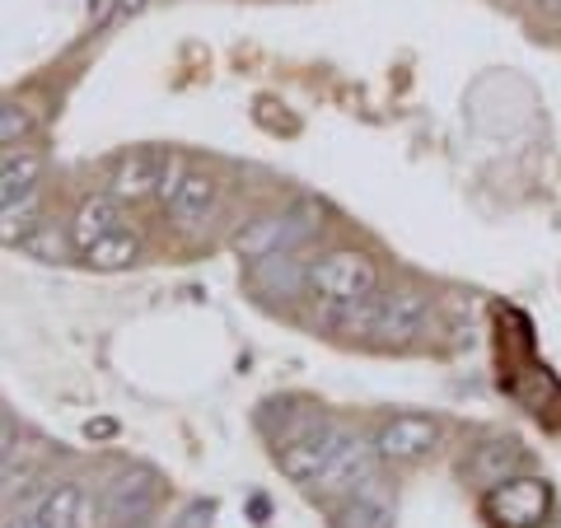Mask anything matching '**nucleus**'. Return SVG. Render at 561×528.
I'll return each instance as SVG.
<instances>
[{
	"label": "nucleus",
	"mask_w": 561,
	"mask_h": 528,
	"mask_svg": "<svg viewBox=\"0 0 561 528\" xmlns=\"http://www.w3.org/2000/svg\"><path fill=\"white\" fill-rule=\"evenodd\" d=\"M431 319L426 295L416 290H389V295H365L351 305H323V323L337 328L342 337H383V342H408Z\"/></svg>",
	"instance_id": "nucleus-1"
},
{
	"label": "nucleus",
	"mask_w": 561,
	"mask_h": 528,
	"mask_svg": "<svg viewBox=\"0 0 561 528\" xmlns=\"http://www.w3.org/2000/svg\"><path fill=\"white\" fill-rule=\"evenodd\" d=\"M346 431L337 421H328L323 412H280V435H276V463L286 472L290 482L300 486H313L332 468V459L342 454L346 445Z\"/></svg>",
	"instance_id": "nucleus-2"
},
{
	"label": "nucleus",
	"mask_w": 561,
	"mask_h": 528,
	"mask_svg": "<svg viewBox=\"0 0 561 528\" xmlns=\"http://www.w3.org/2000/svg\"><path fill=\"white\" fill-rule=\"evenodd\" d=\"M319 216H323V206H313V202H295L290 210H280V216H262L243 234H234V253L243 262L295 253L305 239H313V230H319Z\"/></svg>",
	"instance_id": "nucleus-3"
},
{
	"label": "nucleus",
	"mask_w": 561,
	"mask_h": 528,
	"mask_svg": "<svg viewBox=\"0 0 561 528\" xmlns=\"http://www.w3.org/2000/svg\"><path fill=\"white\" fill-rule=\"evenodd\" d=\"M552 509V486L542 478H505L482 491V519L491 528H538Z\"/></svg>",
	"instance_id": "nucleus-4"
},
{
	"label": "nucleus",
	"mask_w": 561,
	"mask_h": 528,
	"mask_svg": "<svg viewBox=\"0 0 561 528\" xmlns=\"http://www.w3.org/2000/svg\"><path fill=\"white\" fill-rule=\"evenodd\" d=\"M309 286L323 305H351V299H365L379 290V272L356 249H332L309 267Z\"/></svg>",
	"instance_id": "nucleus-5"
},
{
	"label": "nucleus",
	"mask_w": 561,
	"mask_h": 528,
	"mask_svg": "<svg viewBox=\"0 0 561 528\" xmlns=\"http://www.w3.org/2000/svg\"><path fill=\"white\" fill-rule=\"evenodd\" d=\"M435 445H440V426L421 412L389 416L375 431V449H379V459H389V463H416V459H426Z\"/></svg>",
	"instance_id": "nucleus-6"
},
{
	"label": "nucleus",
	"mask_w": 561,
	"mask_h": 528,
	"mask_svg": "<svg viewBox=\"0 0 561 528\" xmlns=\"http://www.w3.org/2000/svg\"><path fill=\"white\" fill-rule=\"evenodd\" d=\"M370 478H379V449L360 445V439L351 435L342 445V454L332 459V468L309 491H313V496H346V491H356L360 482H370Z\"/></svg>",
	"instance_id": "nucleus-7"
},
{
	"label": "nucleus",
	"mask_w": 561,
	"mask_h": 528,
	"mask_svg": "<svg viewBox=\"0 0 561 528\" xmlns=\"http://www.w3.org/2000/svg\"><path fill=\"white\" fill-rule=\"evenodd\" d=\"M169 160L173 154L169 150H131L127 160L117 164V179H113V192L122 202H146V197H160V187H164V173H169Z\"/></svg>",
	"instance_id": "nucleus-8"
},
{
	"label": "nucleus",
	"mask_w": 561,
	"mask_h": 528,
	"mask_svg": "<svg viewBox=\"0 0 561 528\" xmlns=\"http://www.w3.org/2000/svg\"><path fill=\"white\" fill-rule=\"evenodd\" d=\"M332 519H337V528H393V496L383 478H370L356 491H346L342 505L332 509Z\"/></svg>",
	"instance_id": "nucleus-9"
},
{
	"label": "nucleus",
	"mask_w": 561,
	"mask_h": 528,
	"mask_svg": "<svg viewBox=\"0 0 561 528\" xmlns=\"http://www.w3.org/2000/svg\"><path fill=\"white\" fill-rule=\"evenodd\" d=\"M160 496V478L146 468L122 472V478L108 486V519L117 528H136L140 519H150V505Z\"/></svg>",
	"instance_id": "nucleus-10"
},
{
	"label": "nucleus",
	"mask_w": 561,
	"mask_h": 528,
	"mask_svg": "<svg viewBox=\"0 0 561 528\" xmlns=\"http://www.w3.org/2000/svg\"><path fill=\"white\" fill-rule=\"evenodd\" d=\"M216 202H220L216 179H210V173L187 169V173H183V183H179V192H173L164 206H169L173 225H183V230H197V225H206L210 216H216Z\"/></svg>",
	"instance_id": "nucleus-11"
},
{
	"label": "nucleus",
	"mask_w": 561,
	"mask_h": 528,
	"mask_svg": "<svg viewBox=\"0 0 561 528\" xmlns=\"http://www.w3.org/2000/svg\"><path fill=\"white\" fill-rule=\"evenodd\" d=\"M519 463H524V449L515 439H486V445H478L468 454V478L478 486H496L505 478H515Z\"/></svg>",
	"instance_id": "nucleus-12"
},
{
	"label": "nucleus",
	"mask_w": 561,
	"mask_h": 528,
	"mask_svg": "<svg viewBox=\"0 0 561 528\" xmlns=\"http://www.w3.org/2000/svg\"><path fill=\"white\" fill-rule=\"evenodd\" d=\"M253 286L267 290V295H286L295 299L305 286H309V267L295 253H276V257H262L257 272H253Z\"/></svg>",
	"instance_id": "nucleus-13"
},
{
	"label": "nucleus",
	"mask_w": 561,
	"mask_h": 528,
	"mask_svg": "<svg viewBox=\"0 0 561 528\" xmlns=\"http://www.w3.org/2000/svg\"><path fill=\"white\" fill-rule=\"evenodd\" d=\"M43 173V154L38 150H14L5 146V154H0V202H20L33 192V183H38Z\"/></svg>",
	"instance_id": "nucleus-14"
},
{
	"label": "nucleus",
	"mask_w": 561,
	"mask_h": 528,
	"mask_svg": "<svg viewBox=\"0 0 561 528\" xmlns=\"http://www.w3.org/2000/svg\"><path fill=\"white\" fill-rule=\"evenodd\" d=\"M122 230V210L113 197H90L80 206V216H76V230H70V239H76V249H94L99 239H108Z\"/></svg>",
	"instance_id": "nucleus-15"
},
{
	"label": "nucleus",
	"mask_w": 561,
	"mask_h": 528,
	"mask_svg": "<svg viewBox=\"0 0 561 528\" xmlns=\"http://www.w3.org/2000/svg\"><path fill=\"white\" fill-rule=\"evenodd\" d=\"M76 509H80V486L57 482L51 491H43L38 505H33L28 528H76Z\"/></svg>",
	"instance_id": "nucleus-16"
},
{
	"label": "nucleus",
	"mask_w": 561,
	"mask_h": 528,
	"mask_svg": "<svg viewBox=\"0 0 561 528\" xmlns=\"http://www.w3.org/2000/svg\"><path fill=\"white\" fill-rule=\"evenodd\" d=\"M136 253H140V239L127 234V230H117V234H108V239H99L94 249H84V262H90V267H99V272H117V267H131Z\"/></svg>",
	"instance_id": "nucleus-17"
},
{
	"label": "nucleus",
	"mask_w": 561,
	"mask_h": 528,
	"mask_svg": "<svg viewBox=\"0 0 561 528\" xmlns=\"http://www.w3.org/2000/svg\"><path fill=\"white\" fill-rule=\"evenodd\" d=\"M33 210H38V197H33V192L20 197V202H5V216H0L5 220V230H0L5 243H24L33 230H38V225H33Z\"/></svg>",
	"instance_id": "nucleus-18"
},
{
	"label": "nucleus",
	"mask_w": 561,
	"mask_h": 528,
	"mask_svg": "<svg viewBox=\"0 0 561 528\" xmlns=\"http://www.w3.org/2000/svg\"><path fill=\"white\" fill-rule=\"evenodd\" d=\"M24 253H33V257H43V262H61L66 257V243H61V234L57 230H47V225H38L24 243H20Z\"/></svg>",
	"instance_id": "nucleus-19"
},
{
	"label": "nucleus",
	"mask_w": 561,
	"mask_h": 528,
	"mask_svg": "<svg viewBox=\"0 0 561 528\" xmlns=\"http://www.w3.org/2000/svg\"><path fill=\"white\" fill-rule=\"evenodd\" d=\"M28 127H33V117L20 108V103H5V113H0V140H5V146H20L28 136Z\"/></svg>",
	"instance_id": "nucleus-20"
},
{
	"label": "nucleus",
	"mask_w": 561,
	"mask_h": 528,
	"mask_svg": "<svg viewBox=\"0 0 561 528\" xmlns=\"http://www.w3.org/2000/svg\"><path fill=\"white\" fill-rule=\"evenodd\" d=\"M206 524H210V501H192L173 528H206Z\"/></svg>",
	"instance_id": "nucleus-21"
},
{
	"label": "nucleus",
	"mask_w": 561,
	"mask_h": 528,
	"mask_svg": "<svg viewBox=\"0 0 561 528\" xmlns=\"http://www.w3.org/2000/svg\"><path fill=\"white\" fill-rule=\"evenodd\" d=\"M113 10H122V0H90V28H103L113 20Z\"/></svg>",
	"instance_id": "nucleus-22"
},
{
	"label": "nucleus",
	"mask_w": 561,
	"mask_h": 528,
	"mask_svg": "<svg viewBox=\"0 0 561 528\" xmlns=\"http://www.w3.org/2000/svg\"><path fill=\"white\" fill-rule=\"evenodd\" d=\"M122 10H140V0H122Z\"/></svg>",
	"instance_id": "nucleus-23"
},
{
	"label": "nucleus",
	"mask_w": 561,
	"mask_h": 528,
	"mask_svg": "<svg viewBox=\"0 0 561 528\" xmlns=\"http://www.w3.org/2000/svg\"><path fill=\"white\" fill-rule=\"evenodd\" d=\"M548 10H561V0H548Z\"/></svg>",
	"instance_id": "nucleus-24"
}]
</instances>
